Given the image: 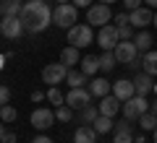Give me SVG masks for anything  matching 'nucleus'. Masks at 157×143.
I'll use <instances>...</instances> for the list:
<instances>
[{
    "label": "nucleus",
    "mask_w": 157,
    "mask_h": 143,
    "mask_svg": "<svg viewBox=\"0 0 157 143\" xmlns=\"http://www.w3.org/2000/svg\"><path fill=\"white\" fill-rule=\"evenodd\" d=\"M18 18L24 21V29L29 34H39L52 23V11L45 0H29V3H24V11Z\"/></svg>",
    "instance_id": "1"
},
{
    "label": "nucleus",
    "mask_w": 157,
    "mask_h": 143,
    "mask_svg": "<svg viewBox=\"0 0 157 143\" xmlns=\"http://www.w3.org/2000/svg\"><path fill=\"white\" fill-rule=\"evenodd\" d=\"M76 18H78V8L73 3H58L52 11V23L58 29H66V31L76 26Z\"/></svg>",
    "instance_id": "2"
},
{
    "label": "nucleus",
    "mask_w": 157,
    "mask_h": 143,
    "mask_svg": "<svg viewBox=\"0 0 157 143\" xmlns=\"http://www.w3.org/2000/svg\"><path fill=\"white\" fill-rule=\"evenodd\" d=\"M68 42L73 44V47H89L92 42H94V34H92V26L89 23H76L73 29H68Z\"/></svg>",
    "instance_id": "3"
},
{
    "label": "nucleus",
    "mask_w": 157,
    "mask_h": 143,
    "mask_svg": "<svg viewBox=\"0 0 157 143\" xmlns=\"http://www.w3.org/2000/svg\"><path fill=\"white\" fill-rule=\"evenodd\" d=\"M94 42L102 47V52H113L118 47V42H121V37H118V26H113V23L100 26V34H97Z\"/></svg>",
    "instance_id": "4"
},
{
    "label": "nucleus",
    "mask_w": 157,
    "mask_h": 143,
    "mask_svg": "<svg viewBox=\"0 0 157 143\" xmlns=\"http://www.w3.org/2000/svg\"><path fill=\"white\" fill-rule=\"evenodd\" d=\"M110 18H113V11L105 3H94L92 8H86V23L89 26H105V23H110Z\"/></svg>",
    "instance_id": "5"
},
{
    "label": "nucleus",
    "mask_w": 157,
    "mask_h": 143,
    "mask_svg": "<svg viewBox=\"0 0 157 143\" xmlns=\"http://www.w3.org/2000/svg\"><path fill=\"white\" fill-rule=\"evenodd\" d=\"M68 70H71V68L63 65V63H50V65H45V70H42V81L50 83V86H58V83H63L68 78Z\"/></svg>",
    "instance_id": "6"
},
{
    "label": "nucleus",
    "mask_w": 157,
    "mask_h": 143,
    "mask_svg": "<svg viewBox=\"0 0 157 143\" xmlns=\"http://www.w3.org/2000/svg\"><path fill=\"white\" fill-rule=\"evenodd\" d=\"M144 112H149V102L144 99V96H131L128 102H123V117H128V120H139Z\"/></svg>",
    "instance_id": "7"
},
{
    "label": "nucleus",
    "mask_w": 157,
    "mask_h": 143,
    "mask_svg": "<svg viewBox=\"0 0 157 143\" xmlns=\"http://www.w3.org/2000/svg\"><path fill=\"white\" fill-rule=\"evenodd\" d=\"M0 31H3L6 39H18L26 29H24V21L18 16H3V21H0Z\"/></svg>",
    "instance_id": "8"
},
{
    "label": "nucleus",
    "mask_w": 157,
    "mask_h": 143,
    "mask_svg": "<svg viewBox=\"0 0 157 143\" xmlns=\"http://www.w3.org/2000/svg\"><path fill=\"white\" fill-rule=\"evenodd\" d=\"M66 104L73 107V109H84V107L92 104V91L84 88V86H81V88H71L68 96H66Z\"/></svg>",
    "instance_id": "9"
},
{
    "label": "nucleus",
    "mask_w": 157,
    "mask_h": 143,
    "mask_svg": "<svg viewBox=\"0 0 157 143\" xmlns=\"http://www.w3.org/2000/svg\"><path fill=\"white\" fill-rule=\"evenodd\" d=\"M55 112L52 109H47V107H39V109H34L32 112V125L37 127V130H47V127H52L55 125Z\"/></svg>",
    "instance_id": "10"
},
{
    "label": "nucleus",
    "mask_w": 157,
    "mask_h": 143,
    "mask_svg": "<svg viewBox=\"0 0 157 143\" xmlns=\"http://www.w3.org/2000/svg\"><path fill=\"white\" fill-rule=\"evenodd\" d=\"M113 52H115L118 63H123V65H131L134 60H139V50H136L134 42H118V47Z\"/></svg>",
    "instance_id": "11"
},
{
    "label": "nucleus",
    "mask_w": 157,
    "mask_h": 143,
    "mask_svg": "<svg viewBox=\"0 0 157 143\" xmlns=\"http://www.w3.org/2000/svg\"><path fill=\"white\" fill-rule=\"evenodd\" d=\"M121 109H123V102L118 99L115 94H107V96H102V99H100V115H105V117H115Z\"/></svg>",
    "instance_id": "12"
},
{
    "label": "nucleus",
    "mask_w": 157,
    "mask_h": 143,
    "mask_svg": "<svg viewBox=\"0 0 157 143\" xmlns=\"http://www.w3.org/2000/svg\"><path fill=\"white\" fill-rule=\"evenodd\" d=\"M149 23H155V13H152V8H136V11H131V26L134 29H147Z\"/></svg>",
    "instance_id": "13"
},
{
    "label": "nucleus",
    "mask_w": 157,
    "mask_h": 143,
    "mask_svg": "<svg viewBox=\"0 0 157 143\" xmlns=\"http://www.w3.org/2000/svg\"><path fill=\"white\" fill-rule=\"evenodd\" d=\"M113 94H115L121 102H128L131 96H136V86H134L131 78H121V81L113 83Z\"/></svg>",
    "instance_id": "14"
},
{
    "label": "nucleus",
    "mask_w": 157,
    "mask_h": 143,
    "mask_svg": "<svg viewBox=\"0 0 157 143\" xmlns=\"http://www.w3.org/2000/svg\"><path fill=\"white\" fill-rule=\"evenodd\" d=\"M134 86H136V94H139V96H147L149 91H155V81H152V76L144 73V70L134 78Z\"/></svg>",
    "instance_id": "15"
},
{
    "label": "nucleus",
    "mask_w": 157,
    "mask_h": 143,
    "mask_svg": "<svg viewBox=\"0 0 157 143\" xmlns=\"http://www.w3.org/2000/svg\"><path fill=\"white\" fill-rule=\"evenodd\" d=\"M97 135L100 133L94 130V125H81L73 133V143H97Z\"/></svg>",
    "instance_id": "16"
},
{
    "label": "nucleus",
    "mask_w": 157,
    "mask_h": 143,
    "mask_svg": "<svg viewBox=\"0 0 157 143\" xmlns=\"http://www.w3.org/2000/svg\"><path fill=\"white\" fill-rule=\"evenodd\" d=\"M89 91H92V96H107V94H113V83L107 81V78H92L89 81Z\"/></svg>",
    "instance_id": "17"
},
{
    "label": "nucleus",
    "mask_w": 157,
    "mask_h": 143,
    "mask_svg": "<svg viewBox=\"0 0 157 143\" xmlns=\"http://www.w3.org/2000/svg\"><path fill=\"white\" fill-rule=\"evenodd\" d=\"M152 42H155V39H152V34L144 31V29H139V31H136V37H134V44H136V50H139L141 55L152 50Z\"/></svg>",
    "instance_id": "18"
},
{
    "label": "nucleus",
    "mask_w": 157,
    "mask_h": 143,
    "mask_svg": "<svg viewBox=\"0 0 157 143\" xmlns=\"http://www.w3.org/2000/svg\"><path fill=\"white\" fill-rule=\"evenodd\" d=\"M24 3L21 0H0V13L3 16H21Z\"/></svg>",
    "instance_id": "19"
},
{
    "label": "nucleus",
    "mask_w": 157,
    "mask_h": 143,
    "mask_svg": "<svg viewBox=\"0 0 157 143\" xmlns=\"http://www.w3.org/2000/svg\"><path fill=\"white\" fill-rule=\"evenodd\" d=\"M141 70L149 73V76H157V52L155 50H149V52L141 55Z\"/></svg>",
    "instance_id": "20"
},
{
    "label": "nucleus",
    "mask_w": 157,
    "mask_h": 143,
    "mask_svg": "<svg viewBox=\"0 0 157 143\" xmlns=\"http://www.w3.org/2000/svg\"><path fill=\"white\" fill-rule=\"evenodd\" d=\"M60 63L68 68H73L76 63H81V57H78V47H73V44H68L66 50L60 52Z\"/></svg>",
    "instance_id": "21"
},
{
    "label": "nucleus",
    "mask_w": 157,
    "mask_h": 143,
    "mask_svg": "<svg viewBox=\"0 0 157 143\" xmlns=\"http://www.w3.org/2000/svg\"><path fill=\"white\" fill-rule=\"evenodd\" d=\"M86 78H89V76H86L81 68H78V70H76V68H71V70H68V78H66V81H68V86H71V88H81V86L86 83Z\"/></svg>",
    "instance_id": "22"
},
{
    "label": "nucleus",
    "mask_w": 157,
    "mask_h": 143,
    "mask_svg": "<svg viewBox=\"0 0 157 143\" xmlns=\"http://www.w3.org/2000/svg\"><path fill=\"white\" fill-rule=\"evenodd\" d=\"M81 70L86 73V76H94V73H100L102 68H100V57L97 55H86V57H81Z\"/></svg>",
    "instance_id": "23"
},
{
    "label": "nucleus",
    "mask_w": 157,
    "mask_h": 143,
    "mask_svg": "<svg viewBox=\"0 0 157 143\" xmlns=\"http://www.w3.org/2000/svg\"><path fill=\"white\" fill-rule=\"evenodd\" d=\"M97 117H100V109H97L94 104H89V107H84V109H81V115H78V122H81V125H94Z\"/></svg>",
    "instance_id": "24"
},
{
    "label": "nucleus",
    "mask_w": 157,
    "mask_h": 143,
    "mask_svg": "<svg viewBox=\"0 0 157 143\" xmlns=\"http://www.w3.org/2000/svg\"><path fill=\"white\" fill-rule=\"evenodd\" d=\"M115 65H118L115 52H102V55H100V68H102V73H110Z\"/></svg>",
    "instance_id": "25"
},
{
    "label": "nucleus",
    "mask_w": 157,
    "mask_h": 143,
    "mask_svg": "<svg viewBox=\"0 0 157 143\" xmlns=\"http://www.w3.org/2000/svg\"><path fill=\"white\" fill-rule=\"evenodd\" d=\"M139 127H141V130H155V127H157V115L152 109L144 112V115L139 117Z\"/></svg>",
    "instance_id": "26"
},
{
    "label": "nucleus",
    "mask_w": 157,
    "mask_h": 143,
    "mask_svg": "<svg viewBox=\"0 0 157 143\" xmlns=\"http://www.w3.org/2000/svg\"><path fill=\"white\" fill-rule=\"evenodd\" d=\"M113 127H115V122H113V117H105V115H100V117L94 120V130L100 133V135H102V133H110Z\"/></svg>",
    "instance_id": "27"
},
{
    "label": "nucleus",
    "mask_w": 157,
    "mask_h": 143,
    "mask_svg": "<svg viewBox=\"0 0 157 143\" xmlns=\"http://www.w3.org/2000/svg\"><path fill=\"white\" fill-rule=\"evenodd\" d=\"M0 117H3V122H6V125H11V122H16V120H18V112H16V107L3 104V109H0Z\"/></svg>",
    "instance_id": "28"
},
{
    "label": "nucleus",
    "mask_w": 157,
    "mask_h": 143,
    "mask_svg": "<svg viewBox=\"0 0 157 143\" xmlns=\"http://www.w3.org/2000/svg\"><path fill=\"white\" fill-rule=\"evenodd\" d=\"M55 117H58L60 122H71V120H73V107H68V104L55 107Z\"/></svg>",
    "instance_id": "29"
},
{
    "label": "nucleus",
    "mask_w": 157,
    "mask_h": 143,
    "mask_svg": "<svg viewBox=\"0 0 157 143\" xmlns=\"http://www.w3.org/2000/svg\"><path fill=\"white\" fill-rule=\"evenodd\" d=\"M47 99H50V104H55V107H63V104H66V96L58 91V86H50V91H47Z\"/></svg>",
    "instance_id": "30"
},
{
    "label": "nucleus",
    "mask_w": 157,
    "mask_h": 143,
    "mask_svg": "<svg viewBox=\"0 0 157 143\" xmlns=\"http://www.w3.org/2000/svg\"><path fill=\"white\" fill-rule=\"evenodd\" d=\"M118 37H121V42H134V37H136L134 26H131V23L128 26H118Z\"/></svg>",
    "instance_id": "31"
},
{
    "label": "nucleus",
    "mask_w": 157,
    "mask_h": 143,
    "mask_svg": "<svg viewBox=\"0 0 157 143\" xmlns=\"http://www.w3.org/2000/svg\"><path fill=\"white\" fill-rule=\"evenodd\" d=\"M113 133H115L113 143H136L134 141V133H126V130H113Z\"/></svg>",
    "instance_id": "32"
},
{
    "label": "nucleus",
    "mask_w": 157,
    "mask_h": 143,
    "mask_svg": "<svg viewBox=\"0 0 157 143\" xmlns=\"http://www.w3.org/2000/svg\"><path fill=\"white\" fill-rule=\"evenodd\" d=\"M131 122H134V120H128V117H123V120L118 122V125L113 127V130H126V133H134V125H131Z\"/></svg>",
    "instance_id": "33"
},
{
    "label": "nucleus",
    "mask_w": 157,
    "mask_h": 143,
    "mask_svg": "<svg viewBox=\"0 0 157 143\" xmlns=\"http://www.w3.org/2000/svg\"><path fill=\"white\" fill-rule=\"evenodd\" d=\"M131 23V13H118L115 16V26H128Z\"/></svg>",
    "instance_id": "34"
},
{
    "label": "nucleus",
    "mask_w": 157,
    "mask_h": 143,
    "mask_svg": "<svg viewBox=\"0 0 157 143\" xmlns=\"http://www.w3.org/2000/svg\"><path fill=\"white\" fill-rule=\"evenodd\" d=\"M141 3H144V0H123V8L126 11H136V8H141Z\"/></svg>",
    "instance_id": "35"
},
{
    "label": "nucleus",
    "mask_w": 157,
    "mask_h": 143,
    "mask_svg": "<svg viewBox=\"0 0 157 143\" xmlns=\"http://www.w3.org/2000/svg\"><path fill=\"white\" fill-rule=\"evenodd\" d=\"M16 141H18L16 133H11L8 127H3V143H16Z\"/></svg>",
    "instance_id": "36"
},
{
    "label": "nucleus",
    "mask_w": 157,
    "mask_h": 143,
    "mask_svg": "<svg viewBox=\"0 0 157 143\" xmlns=\"http://www.w3.org/2000/svg\"><path fill=\"white\" fill-rule=\"evenodd\" d=\"M0 102H3V104H11V88L8 86L0 88Z\"/></svg>",
    "instance_id": "37"
},
{
    "label": "nucleus",
    "mask_w": 157,
    "mask_h": 143,
    "mask_svg": "<svg viewBox=\"0 0 157 143\" xmlns=\"http://www.w3.org/2000/svg\"><path fill=\"white\" fill-rule=\"evenodd\" d=\"M73 5L76 8H92L94 3H92V0H73Z\"/></svg>",
    "instance_id": "38"
},
{
    "label": "nucleus",
    "mask_w": 157,
    "mask_h": 143,
    "mask_svg": "<svg viewBox=\"0 0 157 143\" xmlns=\"http://www.w3.org/2000/svg\"><path fill=\"white\" fill-rule=\"evenodd\" d=\"M45 96H47L45 91H34V94H32V102H34V104H37V102H42V99H45Z\"/></svg>",
    "instance_id": "39"
},
{
    "label": "nucleus",
    "mask_w": 157,
    "mask_h": 143,
    "mask_svg": "<svg viewBox=\"0 0 157 143\" xmlns=\"http://www.w3.org/2000/svg\"><path fill=\"white\" fill-rule=\"evenodd\" d=\"M32 143H52V138H47V135H37Z\"/></svg>",
    "instance_id": "40"
},
{
    "label": "nucleus",
    "mask_w": 157,
    "mask_h": 143,
    "mask_svg": "<svg viewBox=\"0 0 157 143\" xmlns=\"http://www.w3.org/2000/svg\"><path fill=\"white\" fill-rule=\"evenodd\" d=\"M147 3V8H157V0H144Z\"/></svg>",
    "instance_id": "41"
},
{
    "label": "nucleus",
    "mask_w": 157,
    "mask_h": 143,
    "mask_svg": "<svg viewBox=\"0 0 157 143\" xmlns=\"http://www.w3.org/2000/svg\"><path fill=\"white\" fill-rule=\"evenodd\" d=\"M100 3H105V5H113V3H115V0H100Z\"/></svg>",
    "instance_id": "42"
},
{
    "label": "nucleus",
    "mask_w": 157,
    "mask_h": 143,
    "mask_svg": "<svg viewBox=\"0 0 157 143\" xmlns=\"http://www.w3.org/2000/svg\"><path fill=\"white\" fill-rule=\"evenodd\" d=\"M152 112H155V115H157V102H155V104H152Z\"/></svg>",
    "instance_id": "43"
},
{
    "label": "nucleus",
    "mask_w": 157,
    "mask_h": 143,
    "mask_svg": "<svg viewBox=\"0 0 157 143\" xmlns=\"http://www.w3.org/2000/svg\"><path fill=\"white\" fill-rule=\"evenodd\" d=\"M152 135H155V143H157V127H155V130H152Z\"/></svg>",
    "instance_id": "44"
},
{
    "label": "nucleus",
    "mask_w": 157,
    "mask_h": 143,
    "mask_svg": "<svg viewBox=\"0 0 157 143\" xmlns=\"http://www.w3.org/2000/svg\"><path fill=\"white\" fill-rule=\"evenodd\" d=\"M58 3H73V0H58Z\"/></svg>",
    "instance_id": "45"
},
{
    "label": "nucleus",
    "mask_w": 157,
    "mask_h": 143,
    "mask_svg": "<svg viewBox=\"0 0 157 143\" xmlns=\"http://www.w3.org/2000/svg\"><path fill=\"white\" fill-rule=\"evenodd\" d=\"M155 29H157V13H155Z\"/></svg>",
    "instance_id": "46"
},
{
    "label": "nucleus",
    "mask_w": 157,
    "mask_h": 143,
    "mask_svg": "<svg viewBox=\"0 0 157 143\" xmlns=\"http://www.w3.org/2000/svg\"><path fill=\"white\" fill-rule=\"evenodd\" d=\"M155 94H157V81H155Z\"/></svg>",
    "instance_id": "47"
}]
</instances>
